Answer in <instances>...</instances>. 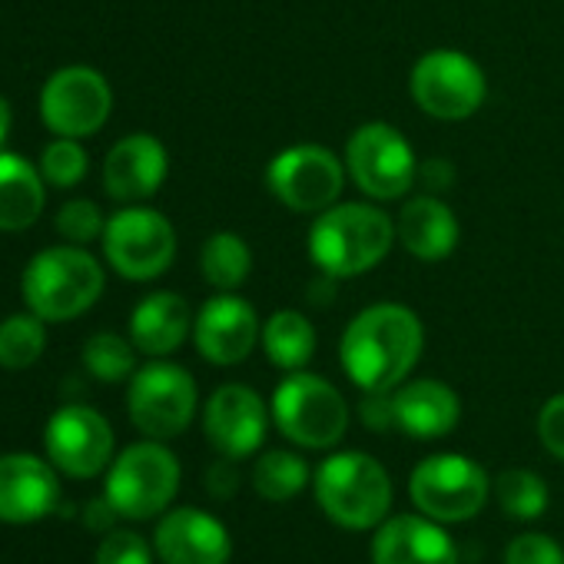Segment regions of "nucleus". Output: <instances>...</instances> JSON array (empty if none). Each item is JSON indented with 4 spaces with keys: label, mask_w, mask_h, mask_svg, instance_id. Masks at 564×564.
Returning <instances> with one entry per match:
<instances>
[{
    "label": "nucleus",
    "mask_w": 564,
    "mask_h": 564,
    "mask_svg": "<svg viewBox=\"0 0 564 564\" xmlns=\"http://www.w3.org/2000/svg\"><path fill=\"white\" fill-rule=\"evenodd\" d=\"M425 329L409 306L379 303L362 310L339 343L346 376L362 392H395L419 366Z\"/></svg>",
    "instance_id": "f257e3e1"
},
{
    "label": "nucleus",
    "mask_w": 564,
    "mask_h": 564,
    "mask_svg": "<svg viewBox=\"0 0 564 564\" xmlns=\"http://www.w3.org/2000/svg\"><path fill=\"white\" fill-rule=\"evenodd\" d=\"M395 242V223L372 203H339L319 213L310 229V256L329 279H352L376 269Z\"/></svg>",
    "instance_id": "f03ea898"
},
{
    "label": "nucleus",
    "mask_w": 564,
    "mask_h": 564,
    "mask_svg": "<svg viewBox=\"0 0 564 564\" xmlns=\"http://www.w3.org/2000/svg\"><path fill=\"white\" fill-rule=\"evenodd\" d=\"M21 290L34 316L44 323H70L100 300L104 269L80 246H54L28 262Z\"/></svg>",
    "instance_id": "7ed1b4c3"
},
{
    "label": "nucleus",
    "mask_w": 564,
    "mask_h": 564,
    "mask_svg": "<svg viewBox=\"0 0 564 564\" xmlns=\"http://www.w3.org/2000/svg\"><path fill=\"white\" fill-rule=\"evenodd\" d=\"M316 501L339 528L369 531L392 508V481L372 455L339 452L316 468Z\"/></svg>",
    "instance_id": "20e7f679"
},
{
    "label": "nucleus",
    "mask_w": 564,
    "mask_h": 564,
    "mask_svg": "<svg viewBox=\"0 0 564 564\" xmlns=\"http://www.w3.org/2000/svg\"><path fill=\"white\" fill-rule=\"evenodd\" d=\"M272 419L282 435L303 448H333L349 429V405L333 382L300 369L279 382Z\"/></svg>",
    "instance_id": "39448f33"
},
{
    "label": "nucleus",
    "mask_w": 564,
    "mask_h": 564,
    "mask_svg": "<svg viewBox=\"0 0 564 564\" xmlns=\"http://www.w3.org/2000/svg\"><path fill=\"white\" fill-rule=\"evenodd\" d=\"M180 488V462L176 455L153 442H137L117 455L107 475V498L123 518H153L160 514Z\"/></svg>",
    "instance_id": "423d86ee"
},
{
    "label": "nucleus",
    "mask_w": 564,
    "mask_h": 564,
    "mask_svg": "<svg viewBox=\"0 0 564 564\" xmlns=\"http://www.w3.org/2000/svg\"><path fill=\"white\" fill-rule=\"evenodd\" d=\"M409 495L432 521H468L488 501V475L465 455H429L415 465Z\"/></svg>",
    "instance_id": "0eeeda50"
},
{
    "label": "nucleus",
    "mask_w": 564,
    "mask_h": 564,
    "mask_svg": "<svg viewBox=\"0 0 564 564\" xmlns=\"http://www.w3.org/2000/svg\"><path fill=\"white\" fill-rule=\"evenodd\" d=\"M485 70L462 51H429L412 67V97L435 120H468L485 104Z\"/></svg>",
    "instance_id": "6e6552de"
},
{
    "label": "nucleus",
    "mask_w": 564,
    "mask_h": 564,
    "mask_svg": "<svg viewBox=\"0 0 564 564\" xmlns=\"http://www.w3.org/2000/svg\"><path fill=\"white\" fill-rule=\"evenodd\" d=\"M107 262L133 282H150L163 275L176 259V232L170 219L156 209H120L104 229Z\"/></svg>",
    "instance_id": "1a4fd4ad"
},
{
    "label": "nucleus",
    "mask_w": 564,
    "mask_h": 564,
    "mask_svg": "<svg viewBox=\"0 0 564 564\" xmlns=\"http://www.w3.org/2000/svg\"><path fill=\"white\" fill-rule=\"evenodd\" d=\"M127 409L147 438H176L196 415V382L183 366L150 362L130 379Z\"/></svg>",
    "instance_id": "9d476101"
},
{
    "label": "nucleus",
    "mask_w": 564,
    "mask_h": 564,
    "mask_svg": "<svg viewBox=\"0 0 564 564\" xmlns=\"http://www.w3.org/2000/svg\"><path fill=\"white\" fill-rule=\"evenodd\" d=\"M346 170L372 199H399L419 176L409 140L389 123H362L346 143Z\"/></svg>",
    "instance_id": "9b49d317"
},
{
    "label": "nucleus",
    "mask_w": 564,
    "mask_h": 564,
    "mask_svg": "<svg viewBox=\"0 0 564 564\" xmlns=\"http://www.w3.org/2000/svg\"><path fill=\"white\" fill-rule=\"evenodd\" d=\"M269 193L296 213H323L336 206L343 186H346V163H339L336 153L303 143L290 147L272 156L265 170Z\"/></svg>",
    "instance_id": "f8f14e48"
},
{
    "label": "nucleus",
    "mask_w": 564,
    "mask_h": 564,
    "mask_svg": "<svg viewBox=\"0 0 564 564\" xmlns=\"http://www.w3.org/2000/svg\"><path fill=\"white\" fill-rule=\"evenodd\" d=\"M113 110V94L104 74L90 67H64L57 70L41 94V117L57 137H90L97 133Z\"/></svg>",
    "instance_id": "ddd939ff"
},
{
    "label": "nucleus",
    "mask_w": 564,
    "mask_h": 564,
    "mask_svg": "<svg viewBox=\"0 0 564 564\" xmlns=\"http://www.w3.org/2000/svg\"><path fill=\"white\" fill-rule=\"evenodd\" d=\"M44 445L54 468H61L64 475L97 478L113 458V429L97 409L64 405L51 415Z\"/></svg>",
    "instance_id": "4468645a"
},
{
    "label": "nucleus",
    "mask_w": 564,
    "mask_h": 564,
    "mask_svg": "<svg viewBox=\"0 0 564 564\" xmlns=\"http://www.w3.org/2000/svg\"><path fill=\"white\" fill-rule=\"evenodd\" d=\"M265 425H269L265 402L259 399V392L239 382L219 386L209 395L206 412H203V429H206L209 445L223 458H232V462L259 452L265 438Z\"/></svg>",
    "instance_id": "2eb2a0df"
},
{
    "label": "nucleus",
    "mask_w": 564,
    "mask_h": 564,
    "mask_svg": "<svg viewBox=\"0 0 564 564\" xmlns=\"http://www.w3.org/2000/svg\"><path fill=\"white\" fill-rule=\"evenodd\" d=\"M259 336L262 329H259L256 310L242 296H232V293L213 296L193 319V343L199 356L213 366L242 362L256 349Z\"/></svg>",
    "instance_id": "dca6fc26"
},
{
    "label": "nucleus",
    "mask_w": 564,
    "mask_h": 564,
    "mask_svg": "<svg viewBox=\"0 0 564 564\" xmlns=\"http://www.w3.org/2000/svg\"><path fill=\"white\" fill-rule=\"evenodd\" d=\"M57 505H61V481L47 462L24 452L0 458V521L31 524L54 514Z\"/></svg>",
    "instance_id": "f3484780"
},
{
    "label": "nucleus",
    "mask_w": 564,
    "mask_h": 564,
    "mask_svg": "<svg viewBox=\"0 0 564 564\" xmlns=\"http://www.w3.org/2000/svg\"><path fill=\"white\" fill-rule=\"evenodd\" d=\"M153 547L163 564H226L232 538L219 518L199 508H176L156 524Z\"/></svg>",
    "instance_id": "a211bd4d"
},
{
    "label": "nucleus",
    "mask_w": 564,
    "mask_h": 564,
    "mask_svg": "<svg viewBox=\"0 0 564 564\" xmlns=\"http://www.w3.org/2000/svg\"><path fill=\"white\" fill-rule=\"evenodd\" d=\"M170 160L156 137L130 133L104 160V186L117 203L150 199L166 180Z\"/></svg>",
    "instance_id": "6ab92c4d"
},
{
    "label": "nucleus",
    "mask_w": 564,
    "mask_h": 564,
    "mask_svg": "<svg viewBox=\"0 0 564 564\" xmlns=\"http://www.w3.org/2000/svg\"><path fill=\"white\" fill-rule=\"evenodd\" d=\"M372 564H458V547L429 514H395L376 528Z\"/></svg>",
    "instance_id": "aec40b11"
},
{
    "label": "nucleus",
    "mask_w": 564,
    "mask_h": 564,
    "mask_svg": "<svg viewBox=\"0 0 564 564\" xmlns=\"http://www.w3.org/2000/svg\"><path fill=\"white\" fill-rule=\"evenodd\" d=\"M395 405V429L412 438H442L462 419V402L452 386L438 379H415L402 382L392 392Z\"/></svg>",
    "instance_id": "412c9836"
},
{
    "label": "nucleus",
    "mask_w": 564,
    "mask_h": 564,
    "mask_svg": "<svg viewBox=\"0 0 564 564\" xmlns=\"http://www.w3.org/2000/svg\"><path fill=\"white\" fill-rule=\"evenodd\" d=\"M395 239L425 262L445 259L458 246V219L438 196H415L395 219Z\"/></svg>",
    "instance_id": "4be33fe9"
},
{
    "label": "nucleus",
    "mask_w": 564,
    "mask_h": 564,
    "mask_svg": "<svg viewBox=\"0 0 564 564\" xmlns=\"http://www.w3.org/2000/svg\"><path fill=\"white\" fill-rule=\"evenodd\" d=\"M193 329L189 303L176 293H150L130 316V343L147 356L176 352Z\"/></svg>",
    "instance_id": "5701e85b"
},
{
    "label": "nucleus",
    "mask_w": 564,
    "mask_h": 564,
    "mask_svg": "<svg viewBox=\"0 0 564 564\" xmlns=\"http://www.w3.org/2000/svg\"><path fill=\"white\" fill-rule=\"evenodd\" d=\"M44 176L18 153H0V229L21 232L44 213Z\"/></svg>",
    "instance_id": "b1692460"
},
{
    "label": "nucleus",
    "mask_w": 564,
    "mask_h": 564,
    "mask_svg": "<svg viewBox=\"0 0 564 564\" xmlns=\"http://www.w3.org/2000/svg\"><path fill=\"white\" fill-rule=\"evenodd\" d=\"M259 339H262V352L269 356V362L286 372H300L316 356V329L296 310L272 313Z\"/></svg>",
    "instance_id": "393cba45"
},
{
    "label": "nucleus",
    "mask_w": 564,
    "mask_h": 564,
    "mask_svg": "<svg viewBox=\"0 0 564 564\" xmlns=\"http://www.w3.org/2000/svg\"><path fill=\"white\" fill-rule=\"evenodd\" d=\"M199 269H203V279L209 282L213 290L232 293V290L242 286V282L249 279V272H252V252H249L242 236H236V232H213L203 242Z\"/></svg>",
    "instance_id": "a878e982"
},
{
    "label": "nucleus",
    "mask_w": 564,
    "mask_h": 564,
    "mask_svg": "<svg viewBox=\"0 0 564 564\" xmlns=\"http://www.w3.org/2000/svg\"><path fill=\"white\" fill-rule=\"evenodd\" d=\"M310 485V465L296 452L272 448L252 468V488L265 501H290Z\"/></svg>",
    "instance_id": "bb28decb"
},
{
    "label": "nucleus",
    "mask_w": 564,
    "mask_h": 564,
    "mask_svg": "<svg viewBox=\"0 0 564 564\" xmlns=\"http://www.w3.org/2000/svg\"><path fill=\"white\" fill-rule=\"evenodd\" d=\"M495 498L498 508L518 521H531L538 514H544L547 508V485L541 475L528 471V468H505L495 478Z\"/></svg>",
    "instance_id": "cd10ccee"
},
{
    "label": "nucleus",
    "mask_w": 564,
    "mask_h": 564,
    "mask_svg": "<svg viewBox=\"0 0 564 564\" xmlns=\"http://www.w3.org/2000/svg\"><path fill=\"white\" fill-rule=\"evenodd\" d=\"M47 349V333L41 316H8L0 323V366L18 372L31 369Z\"/></svg>",
    "instance_id": "c85d7f7f"
},
{
    "label": "nucleus",
    "mask_w": 564,
    "mask_h": 564,
    "mask_svg": "<svg viewBox=\"0 0 564 564\" xmlns=\"http://www.w3.org/2000/svg\"><path fill=\"white\" fill-rule=\"evenodd\" d=\"M133 349H137L133 343L113 333H97L84 346V366L100 382H123L127 376H133V366H137Z\"/></svg>",
    "instance_id": "c756f323"
},
{
    "label": "nucleus",
    "mask_w": 564,
    "mask_h": 564,
    "mask_svg": "<svg viewBox=\"0 0 564 564\" xmlns=\"http://www.w3.org/2000/svg\"><path fill=\"white\" fill-rule=\"evenodd\" d=\"M41 176L57 189L77 186L87 176V150L70 137H61V140L47 143L44 153H41Z\"/></svg>",
    "instance_id": "7c9ffc66"
},
{
    "label": "nucleus",
    "mask_w": 564,
    "mask_h": 564,
    "mask_svg": "<svg viewBox=\"0 0 564 564\" xmlns=\"http://www.w3.org/2000/svg\"><path fill=\"white\" fill-rule=\"evenodd\" d=\"M104 229H107L104 213H100V206L90 203V199H70V203H64L61 213H57V232H61L67 242H74V246L94 242L97 236H104Z\"/></svg>",
    "instance_id": "2f4dec72"
},
{
    "label": "nucleus",
    "mask_w": 564,
    "mask_h": 564,
    "mask_svg": "<svg viewBox=\"0 0 564 564\" xmlns=\"http://www.w3.org/2000/svg\"><path fill=\"white\" fill-rule=\"evenodd\" d=\"M505 564H564V551L554 538L528 531L505 547Z\"/></svg>",
    "instance_id": "473e14b6"
},
{
    "label": "nucleus",
    "mask_w": 564,
    "mask_h": 564,
    "mask_svg": "<svg viewBox=\"0 0 564 564\" xmlns=\"http://www.w3.org/2000/svg\"><path fill=\"white\" fill-rule=\"evenodd\" d=\"M97 564H153V557L137 531H110L97 547Z\"/></svg>",
    "instance_id": "72a5a7b5"
},
{
    "label": "nucleus",
    "mask_w": 564,
    "mask_h": 564,
    "mask_svg": "<svg viewBox=\"0 0 564 564\" xmlns=\"http://www.w3.org/2000/svg\"><path fill=\"white\" fill-rule=\"evenodd\" d=\"M538 435H541V445L564 462V392L561 395H551L541 412H538Z\"/></svg>",
    "instance_id": "f704fd0d"
},
{
    "label": "nucleus",
    "mask_w": 564,
    "mask_h": 564,
    "mask_svg": "<svg viewBox=\"0 0 564 564\" xmlns=\"http://www.w3.org/2000/svg\"><path fill=\"white\" fill-rule=\"evenodd\" d=\"M359 415L366 422V429L372 432H386L395 429V405H392V392H366Z\"/></svg>",
    "instance_id": "c9c22d12"
},
{
    "label": "nucleus",
    "mask_w": 564,
    "mask_h": 564,
    "mask_svg": "<svg viewBox=\"0 0 564 564\" xmlns=\"http://www.w3.org/2000/svg\"><path fill=\"white\" fill-rule=\"evenodd\" d=\"M206 485H209L213 498H232V491H236V485H239V475H236V468H232V458L209 465Z\"/></svg>",
    "instance_id": "e433bc0d"
},
{
    "label": "nucleus",
    "mask_w": 564,
    "mask_h": 564,
    "mask_svg": "<svg viewBox=\"0 0 564 564\" xmlns=\"http://www.w3.org/2000/svg\"><path fill=\"white\" fill-rule=\"evenodd\" d=\"M113 518H120V511L110 505V498L104 495V498H97V501H90L87 505V511H84V521H87V528L90 531H107L110 524H113Z\"/></svg>",
    "instance_id": "4c0bfd02"
},
{
    "label": "nucleus",
    "mask_w": 564,
    "mask_h": 564,
    "mask_svg": "<svg viewBox=\"0 0 564 564\" xmlns=\"http://www.w3.org/2000/svg\"><path fill=\"white\" fill-rule=\"evenodd\" d=\"M11 127H14V113H11V104L0 97V147L11 137Z\"/></svg>",
    "instance_id": "58836bf2"
}]
</instances>
